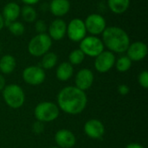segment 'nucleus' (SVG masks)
Listing matches in <instances>:
<instances>
[{"label": "nucleus", "mask_w": 148, "mask_h": 148, "mask_svg": "<svg viewBox=\"0 0 148 148\" xmlns=\"http://www.w3.org/2000/svg\"><path fill=\"white\" fill-rule=\"evenodd\" d=\"M52 46V39L48 34H37L30 39L28 43L29 53L35 57L42 56L49 51Z\"/></svg>", "instance_id": "4"}, {"label": "nucleus", "mask_w": 148, "mask_h": 148, "mask_svg": "<svg viewBox=\"0 0 148 148\" xmlns=\"http://www.w3.org/2000/svg\"><path fill=\"white\" fill-rule=\"evenodd\" d=\"M55 141L58 147L72 148L76 143L75 134L68 129H61L55 134Z\"/></svg>", "instance_id": "14"}, {"label": "nucleus", "mask_w": 148, "mask_h": 148, "mask_svg": "<svg viewBox=\"0 0 148 148\" xmlns=\"http://www.w3.org/2000/svg\"><path fill=\"white\" fill-rule=\"evenodd\" d=\"M117 90H118V93H119L121 95H128V93H129V91H130V88H129V87H128L127 85H126V84H121V85H120V86L118 87Z\"/></svg>", "instance_id": "29"}, {"label": "nucleus", "mask_w": 148, "mask_h": 148, "mask_svg": "<svg viewBox=\"0 0 148 148\" xmlns=\"http://www.w3.org/2000/svg\"><path fill=\"white\" fill-rule=\"evenodd\" d=\"M115 56L113 52L108 50H103L100 55L95 57V69L101 74L108 72L115 63Z\"/></svg>", "instance_id": "10"}, {"label": "nucleus", "mask_w": 148, "mask_h": 148, "mask_svg": "<svg viewBox=\"0 0 148 148\" xmlns=\"http://www.w3.org/2000/svg\"><path fill=\"white\" fill-rule=\"evenodd\" d=\"M84 23L87 32L91 34V36H95L102 34V32L107 28V23L105 18L101 15L97 13L88 15L86 20L84 21Z\"/></svg>", "instance_id": "7"}, {"label": "nucleus", "mask_w": 148, "mask_h": 148, "mask_svg": "<svg viewBox=\"0 0 148 148\" xmlns=\"http://www.w3.org/2000/svg\"><path fill=\"white\" fill-rule=\"evenodd\" d=\"M21 1L27 5H33V4L37 3L40 0H21Z\"/></svg>", "instance_id": "31"}, {"label": "nucleus", "mask_w": 148, "mask_h": 148, "mask_svg": "<svg viewBox=\"0 0 148 148\" xmlns=\"http://www.w3.org/2000/svg\"><path fill=\"white\" fill-rule=\"evenodd\" d=\"M58 61V56L54 52H47L42 56V61H41V68L43 69H53Z\"/></svg>", "instance_id": "21"}, {"label": "nucleus", "mask_w": 148, "mask_h": 148, "mask_svg": "<svg viewBox=\"0 0 148 148\" xmlns=\"http://www.w3.org/2000/svg\"><path fill=\"white\" fill-rule=\"evenodd\" d=\"M35 29L38 34H43L48 30V26L43 20H36L35 22Z\"/></svg>", "instance_id": "27"}, {"label": "nucleus", "mask_w": 148, "mask_h": 148, "mask_svg": "<svg viewBox=\"0 0 148 148\" xmlns=\"http://www.w3.org/2000/svg\"><path fill=\"white\" fill-rule=\"evenodd\" d=\"M84 133L85 134L94 140L101 139L105 134V127L103 123L97 119L88 120L84 125Z\"/></svg>", "instance_id": "11"}, {"label": "nucleus", "mask_w": 148, "mask_h": 148, "mask_svg": "<svg viewBox=\"0 0 148 148\" xmlns=\"http://www.w3.org/2000/svg\"><path fill=\"white\" fill-rule=\"evenodd\" d=\"M108 5L113 13L121 15L125 13L129 8L130 0H108Z\"/></svg>", "instance_id": "20"}, {"label": "nucleus", "mask_w": 148, "mask_h": 148, "mask_svg": "<svg viewBox=\"0 0 148 148\" xmlns=\"http://www.w3.org/2000/svg\"><path fill=\"white\" fill-rule=\"evenodd\" d=\"M60 108L58 106L50 101H42L36 105L34 109V115L36 121L41 122H51L58 118Z\"/></svg>", "instance_id": "5"}, {"label": "nucleus", "mask_w": 148, "mask_h": 148, "mask_svg": "<svg viewBox=\"0 0 148 148\" xmlns=\"http://www.w3.org/2000/svg\"><path fill=\"white\" fill-rule=\"evenodd\" d=\"M20 15L22 16L23 19L27 23H34L36 21L37 18L36 10L32 5L25 4L23 8H21Z\"/></svg>", "instance_id": "22"}, {"label": "nucleus", "mask_w": 148, "mask_h": 148, "mask_svg": "<svg viewBox=\"0 0 148 148\" xmlns=\"http://www.w3.org/2000/svg\"><path fill=\"white\" fill-rule=\"evenodd\" d=\"M16 66V59L11 55H4L0 59V71L4 75L11 74Z\"/></svg>", "instance_id": "19"}, {"label": "nucleus", "mask_w": 148, "mask_h": 148, "mask_svg": "<svg viewBox=\"0 0 148 148\" xmlns=\"http://www.w3.org/2000/svg\"><path fill=\"white\" fill-rule=\"evenodd\" d=\"M5 86H6V85H5V79H4V77L3 76V75L0 74V91H2V90L4 88Z\"/></svg>", "instance_id": "30"}, {"label": "nucleus", "mask_w": 148, "mask_h": 148, "mask_svg": "<svg viewBox=\"0 0 148 148\" xmlns=\"http://www.w3.org/2000/svg\"><path fill=\"white\" fill-rule=\"evenodd\" d=\"M66 34L69 40L75 42H81L87 34V29L85 27L84 21L81 18L72 19L69 24H67Z\"/></svg>", "instance_id": "8"}, {"label": "nucleus", "mask_w": 148, "mask_h": 148, "mask_svg": "<svg viewBox=\"0 0 148 148\" xmlns=\"http://www.w3.org/2000/svg\"><path fill=\"white\" fill-rule=\"evenodd\" d=\"M80 49L85 56L96 57L104 50V44L101 39L95 36H86L80 42Z\"/></svg>", "instance_id": "6"}, {"label": "nucleus", "mask_w": 148, "mask_h": 148, "mask_svg": "<svg viewBox=\"0 0 148 148\" xmlns=\"http://www.w3.org/2000/svg\"><path fill=\"white\" fill-rule=\"evenodd\" d=\"M4 23H5V21H4V19H3L2 14L0 13V30L3 29V28L5 26V25H4Z\"/></svg>", "instance_id": "33"}, {"label": "nucleus", "mask_w": 148, "mask_h": 148, "mask_svg": "<svg viewBox=\"0 0 148 148\" xmlns=\"http://www.w3.org/2000/svg\"><path fill=\"white\" fill-rule=\"evenodd\" d=\"M86 93L75 86L63 88L57 95V106L68 114H80L87 107Z\"/></svg>", "instance_id": "1"}, {"label": "nucleus", "mask_w": 148, "mask_h": 148, "mask_svg": "<svg viewBox=\"0 0 148 148\" xmlns=\"http://www.w3.org/2000/svg\"><path fill=\"white\" fill-rule=\"evenodd\" d=\"M85 56H86L80 49H74L73 51L70 52L69 56V62L71 65H79L84 61Z\"/></svg>", "instance_id": "25"}, {"label": "nucleus", "mask_w": 148, "mask_h": 148, "mask_svg": "<svg viewBox=\"0 0 148 148\" xmlns=\"http://www.w3.org/2000/svg\"><path fill=\"white\" fill-rule=\"evenodd\" d=\"M94 74L89 69H82L75 75V87L82 91L89 89L94 83Z\"/></svg>", "instance_id": "12"}, {"label": "nucleus", "mask_w": 148, "mask_h": 148, "mask_svg": "<svg viewBox=\"0 0 148 148\" xmlns=\"http://www.w3.org/2000/svg\"><path fill=\"white\" fill-rule=\"evenodd\" d=\"M20 6L15 2H10L6 3L3 9L2 16L6 22H14L16 21L20 16Z\"/></svg>", "instance_id": "17"}, {"label": "nucleus", "mask_w": 148, "mask_h": 148, "mask_svg": "<svg viewBox=\"0 0 148 148\" xmlns=\"http://www.w3.org/2000/svg\"><path fill=\"white\" fill-rule=\"evenodd\" d=\"M3 91V98L5 103L13 109L20 108L25 101V95L23 89L17 84H9L4 87Z\"/></svg>", "instance_id": "3"}, {"label": "nucleus", "mask_w": 148, "mask_h": 148, "mask_svg": "<svg viewBox=\"0 0 148 148\" xmlns=\"http://www.w3.org/2000/svg\"><path fill=\"white\" fill-rule=\"evenodd\" d=\"M32 131L36 134H41L44 131V124L39 121H36L32 125Z\"/></svg>", "instance_id": "28"}, {"label": "nucleus", "mask_w": 148, "mask_h": 148, "mask_svg": "<svg viewBox=\"0 0 148 148\" xmlns=\"http://www.w3.org/2000/svg\"><path fill=\"white\" fill-rule=\"evenodd\" d=\"M50 1H51V0H50Z\"/></svg>", "instance_id": "35"}, {"label": "nucleus", "mask_w": 148, "mask_h": 148, "mask_svg": "<svg viewBox=\"0 0 148 148\" xmlns=\"http://www.w3.org/2000/svg\"><path fill=\"white\" fill-rule=\"evenodd\" d=\"M49 9L54 16L58 17L63 16L70 10V2L69 0H51Z\"/></svg>", "instance_id": "16"}, {"label": "nucleus", "mask_w": 148, "mask_h": 148, "mask_svg": "<svg viewBox=\"0 0 148 148\" xmlns=\"http://www.w3.org/2000/svg\"><path fill=\"white\" fill-rule=\"evenodd\" d=\"M139 84L145 89L148 88V72L147 70L142 71L138 76Z\"/></svg>", "instance_id": "26"}, {"label": "nucleus", "mask_w": 148, "mask_h": 148, "mask_svg": "<svg viewBox=\"0 0 148 148\" xmlns=\"http://www.w3.org/2000/svg\"><path fill=\"white\" fill-rule=\"evenodd\" d=\"M46 77L44 69L39 66H29L23 71V81L31 86H37L42 84Z\"/></svg>", "instance_id": "9"}, {"label": "nucleus", "mask_w": 148, "mask_h": 148, "mask_svg": "<svg viewBox=\"0 0 148 148\" xmlns=\"http://www.w3.org/2000/svg\"><path fill=\"white\" fill-rule=\"evenodd\" d=\"M49 148H60V147H49Z\"/></svg>", "instance_id": "34"}, {"label": "nucleus", "mask_w": 148, "mask_h": 148, "mask_svg": "<svg viewBox=\"0 0 148 148\" xmlns=\"http://www.w3.org/2000/svg\"><path fill=\"white\" fill-rule=\"evenodd\" d=\"M102 42L113 53H124L130 45L128 34L120 27H107L102 32Z\"/></svg>", "instance_id": "2"}, {"label": "nucleus", "mask_w": 148, "mask_h": 148, "mask_svg": "<svg viewBox=\"0 0 148 148\" xmlns=\"http://www.w3.org/2000/svg\"><path fill=\"white\" fill-rule=\"evenodd\" d=\"M127 57L132 62H140L143 60L147 55V45L143 42H134L130 43L127 51Z\"/></svg>", "instance_id": "13"}, {"label": "nucleus", "mask_w": 148, "mask_h": 148, "mask_svg": "<svg viewBox=\"0 0 148 148\" xmlns=\"http://www.w3.org/2000/svg\"><path fill=\"white\" fill-rule=\"evenodd\" d=\"M126 148H144V147L139 143H130L126 147Z\"/></svg>", "instance_id": "32"}, {"label": "nucleus", "mask_w": 148, "mask_h": 148, "mask_svg": "<svg viewBox=\"0 0 148 148\" xmlns=\"http://www.w3.org/2000/svg\"><path fill=\"white\" fill-rule=\"evenodd\" d=\"M74 74V68L68 62H62L56 69V78L61 82H67L69 81Z\"/></svg>", "instance_id": "18"}, {"label": "nucleus", "mask_w": 148, "mask_h": 148, "mask_svg": "<svg viewBox=\"0 0 148 148\" xmlns=\"http://www.w3.org/2000/svg\"><path fill=\"white\" fill-rule=\"evenodd\" d=\"M114 65H115L117 71L121 73H124L129 70L130 68L132 67V61L127 56H123L118 58L117 61H115Z\"/></svg>", "instance_id": "24"}, {"label": "nucleus", "mask_w": 148, "mask_h": 148, "mask_svg": "<svg viewBox=\"0 0 148 148\" xmlns=\"http://www.w3.org/2000/svg\"><path fill=\"white\" fill-rule=\"evenodd\" d=\"M4 25H6L8 27L10 32L15 36H20L25 31L24 25L21 22H18V21H14V22H6L5 21Z\"/></svg>", "instance_id": "23"}, {"label": "nucleus", "mask_w": 148, "mask_h": 148, "mask_svg": "<svg viewBox=\"0 0 148 148\" xmlns=\"http://www.w3.org/2000/svg\"><path fill=\"white\" fill-rule=\"evenodd\" d=\"M67 31V23L64 20L61 18L55 19L48 27L49 36L55 41L62 40Z\"/></svg>", "instance_id": "15"}]
</instances>
